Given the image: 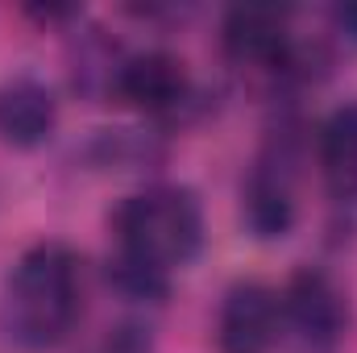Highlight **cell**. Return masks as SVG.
<instances>
[{
	"instance_id": "2",
	"label": "cell",
	"mask_w": 357,
	"mask_h": 353,
	"mask_svg": "<svg viewBox=\"0 0 357 353\" xmlns=\"http://www.w3.org/2000/svg\"><path fill=\"white\" fill-rule=\"evenodd\" d=\"M79 312H84V278H79V258L67 246L42 241L29 254H21L0 299V320L13 345L29 353L54 350L71 337Z\"/></svg>"
},
{
	"instance_id": "7",
	"label": "cell",
	"mask_w": 357,
	"mask_h": 353,
	"mask_svg": "<svg viewBox=\"0 0 357 353\" xmlns=\"http://www.w3.org/2000/svg\"><path fill=\"white\" fill-rule=\"evenodd\" d=\"M54 121H59V100L46 84L21 75L0 88V137L8 146L21 150L42 146L54 133Z\"/></svg>"
},
{
	"instance_id": "1",
	"label": "cell",
	"mask_w": 357,
	"mask_h": 353,
	"mask_svg": "<svg viewBox=\"0 0 357 353\" xmlns=\"http://www.w3.org/2000/svg\"><path fill=\"white\" fill-rule=\"evenodd\" d=\"M116 283L133 295H162V278L187 266L204 241V212L187 187H146L112 212Z\"/></svg>"
},
{
	"instance_id": "8",
	"label": "cell",
	"mask_w": 357,
	"mask_h": 353,
	"mask_svg": "<svg viewBox=\"0 0 357 353\" xmlns=\"http://www.w3.org/2000/svg\"><path fill=\"white\" fill-rule=\"evenodd\" d=\"M320 171L337 200H357V104L337 108L320 129Z\"/></svg>"
},
{
	"instance_id": "4",
	"label": "cell",
	"mask_w": 357,
	"mask_h": 353,
	"mask_svg": "<svg viewBox=\"0 0 357 353\" xmlns=\"http://www.w3.org/2000/svg\"><path fill=\"white\" fill-rule=\"evenodd\" d=\"M278 303H282V320L312 345H333L341 337V329H345V299H341V291L333 287L328 274H320L312 266L299 270L287 283Z\"/></svg>"
},
{
	"instance_id": "3",
	"label": "cell",
	"mask_w": 357,
	"mask_h": 353,
	"mask_svg": "<svg viewBox=\"0 0 357 353\" xmlns=\"http://www.w3.org/2000/svg\"><path fill=\"white\" fill-rule=\"evenodd\" d=\"M282 329V303L266 283H237L229 287L216 320L220 353H266Z\"/></svg>"
},
{
	"instance_id": "9",
	"label": "cell",
	"mask_w": 357,
	"mask_h": 353,
	"mask_svg": "<svg viewBox=\"0 0 357 353\" xmlns=\"http://www.w3.org/2000/svg\"><path fill=\"white\" fill-rule=\"evenodd\" d=\"M295 204H291V183L287 175H274L266 167H258L245 191V220L258 237H282L291 229Z\"/></svg>"
},
{
	"instance_id": "6",
	"label": "cell",
	"mask_w": 357,
	"mask_h": 353,
	"mask_svg": "<svg viewBox=\"0 0 357 353\" xmlns=\"http://www.w3.org/2000/svg\"><path fill=\"white\" fill-rule=\"evenodd\" d=\"M287 8H270V4H237L225 17V50L237 63H262L274 67L287 59Z\"/></svg>"
},
{
	"instance_id": "5",
	"label": "cell",
	"mask_w": 357,
	"mask_h": 353,
	"mask_svg": "<svg viewBox=\"0 0 357 353\" xmlns=\"http://www.w3.org/2000/svg\"><path fill=\"white\" fill-rule=\"evenodd\" d=\"M116 96L150 117L175 112L178 104L187 100V67L178 63L175 54L167 50H146L133 54L121 71H116Z\"/></svg>"
}]
</instances>
